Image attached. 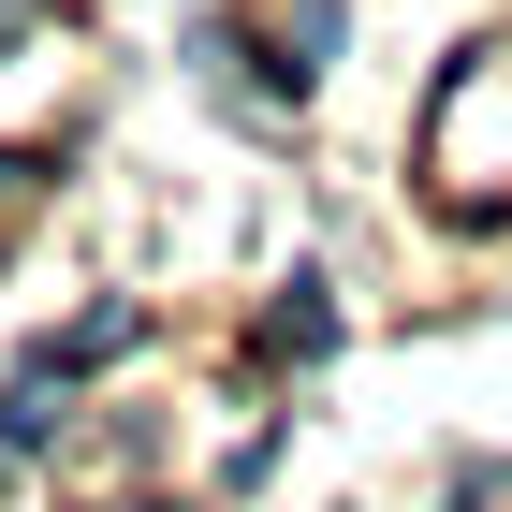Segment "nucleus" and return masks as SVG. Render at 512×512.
<instances>
[{
    "label": "nucleus",
    "mask_w": 512,
    "mask_h": 512,
    "mask_svg": "<svg viewBox=\"0 0 512 512\" xmlns=\"http://www.w3.org/2000/svg\"><path fill=\"white\" fill-rule=\"evenodd\" d=\"M0 191H30V161H0Z\"/></svg>",
    "instance_id": "nucleus-1"
}]
</instances>
